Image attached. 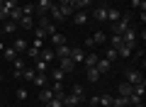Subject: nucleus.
<instances>
[{
	"label": "nucleus",
	"instance_id": "14",
	"mask_svg": "<svg viewBox=\"0 0 146 107\" xmlns=\"http://www.w3.org/2000/svg\"><path fill=\"white\" fill-rule=\"evenodd\" d=\"M12 49H15L17 54H25V51L29 49V44H27V41L22 39V37H17V39H15V44H12Z\"/></svg>",
	"mask_w": 146,
	"mask_h": 107
},
{
	"label": "nucleus",
	"instance_id": "22",
	"mask_svg": "<svg viewBox=\"0 0 146 107\" xmlns=\"http://www.w3.org/2000/svg\"><path fill=\"white\" fill-rule=\"evenodd\" d=\"M54 97V92H51V88H42V92H39V102H44L46 105L49 100Z\"/></svg>",
	"mask_w": 146,
	"mask_h": 107
},
{
	"label": "nucleus",
	"instance_id": "52",
	"mask_svg": "<svg viewBox=\"0 0 146 107\" xmlns=\"http://www.w3.org/2000/svg\"><path fill=\"white\" fill-rule=\"evenodd\" d=\"M0 80H3V76H0Z\"/></svg>",
	"mask_w": 146,
	"mask_h": 107
},
{
	"label": "nucleus",
	"instance_id": "46",
	"mask_svg": "<svg viewBox=\"0 0 146 107\" xmlns=\"http://www.w3.org/2000/svg\"><path fill=\"white\" fill-rule=\"evenodd\" d=\"M71 3H73V0H58L56 5H71Z\"/></svg>",
	"mask_w": 146,
	"mask_h": 107
},
{
	"label": "nucleus",
	"instance_id": "16",
	"mask_svg": "<svg viewBox=\"0 0 146 107\" xmlns=\"http://www.w3.org/2000/svg\"><path fill=\"white\" fill-rule=\"evenodd\" d=\"M90 5H93V0H73V3H71L73 10H88Z\"/></svg>",
	"mask_w": 146,
	"mask_h": 107
},
{
	"label": "nucleus",
	"instance_id": "18",
	"mask_svg": "<svg viewBox=\"0 0 146 107\" xmlns=\"http://www.w3.org/2000/svg\"><path fill=\"white\" fill-rule=\"evenodd\" d=\"M131 92H134V85H131V83H127V80H122L119 83V95H131Z\"/></svg>",
	"mask_w": 146,
	"mask_h": 107
},
{
	"label": "nucleus",
	"instance_id": "1",
	"mask_svg": "<svg viewBox=\"0 0 146 107\" xmlns=\"http://www.w3.org/2000/svg\"><path fill=\"white\" fill-rule=\"evenodd\" d=\"M127 27H131V15H129V12L122 15L117 22H110V32H112V34H122Z\"/></svg>",
	"mask_w": 146,
	"mask_h": 107
},
{
	"label": "nucleus",
	"instance_id": "37",
	"mask_svg": "<svg viewBox=\"0 0 146 107\" xmlns=\"http://www.w3.org/2000/svg\"><path fill=\"white\" fill-rule=\"evenodd\" d=\"M7 20H10V10L5 5H0V22H7Z\"/></svg>",
	"mask_w": 146,
	"mask_h": 107
},
{
	"label": "nucleus",
	"instance_id": "11",
	"mask_svg": "<svg viewBox=\"0 0 146 107\" xmlns=\"http://www.w3.org/2000/svg\"><path fill=\"white\" fill-rule=\"evenodd\" d=\"M71 58L73 63H83V58H85V54H83V49H80V46H76V49H71Z\"/></svg>",
	"mask_w": 146,
	"mask_h": 107
},
{
	"label": "nucleus",
	"instance_id": "50",
	"mask_svg": "<svg viewBox=\"0 0 146 107\" xmlns=\"http://www.w3.org/2000/svg\"><path fill=\"white\" fill-rule=\"evenodd\" d=\"M139 3H146V0H139Z\"/></svg>",
	"mask_w": 146,
	"mask_h": 107
},
{
	"label": "nucleus",
	"instance_id": "17",
	"mask_svg": "<svg viewBox=\"0 0 146 107\" xmlns=\"http://www.w3.org/2000/svg\"><path fill=\"white\" fill-rule=\"evenodd\" d=\"M85 73H88V83H98V80H100V71H98L95 66L85 68Z\"/></svg>",
	"mask_w": 146,
	"mask_h": 107
},
{
	"label": "nucleus",
	"instance_id": "2",
	"mask_svg": "<svg viewBox=\"0 0 146 107\" xmlns=\"http://www.w3.org/2000/svg\"><path fill=\"white\" fill-rule=\"evenodd\" d=\"M36 27H42V29L46 32L49 37L56 34V25H54V20H51L49 15H42V17H39V20H36Z\"/></svg>",
	"mask_w": 146,
	"mask_h": 107
},
{
	"label": "nucleus",
	"instance_id": "21",
	"mask_svg": "<svg viewBox=\"0 0 146 107\" xmlns=\"http://www.w3.org/2000/svg\"><path fill=\"white\" fill-rule=\"evenodd\" d=\"M46 80H49V78H46V73H36L32 83H34L36 88H46Z\"/></svg>",
	"mask_w": 146,
	"mask_h": 107
},
{
	"label": "nucleus",
	"instance_id": "45",
	"mask_svg": "<svg viewBox=\"0 0 146 107\" xmlns=\"http://www.w3.org/2000/svg\"><path fill=\"white\" fill-rule=\"evenodd\" d=\"M85 46H88V49H93V46H95V41H93V37H88V39H85Z\"/></svg>",
	"mask_w": 146,
	"mask_h": 107
},
{
	"label": "nucleus",
	"instance_id": "38",
	"mask_svg": "<svg viewBox=\"0 0 146 107\" xmlns=\"http://www.w3.org/2000/svg\"><path fill=\"white\" fill-rule=\"evenodd\" d=\"M105 39H107V37H105L102 32H95V34H93V41H95V46H98V44H105Z\"/></svg>",
	"mask_w": 146,
	"mask_h": 107
},
{
	"label": "nucleus",
	"instance_id": "36",
	"mask_svg": "<svg viewBox=\"0 0 146 107\" xmlns=\"http://www.w3.org/2000/svg\"><path fill=\"white\" fill-rule=\"evenodd\" d=\"M46 107H63V100H61V97H56V95H54L51 100L46 102Z\"/></svg>",
	"mask_w": 146,
	"mask_h": 107
},
{
	"label": "nucleus",
	"instance_id": "40",
	"mask_svg": "<svg viewBox=\"0 0 146 107\" xmlns=\"http://www.w3.org/2000/svg\"><path fill=\"white\" fill-rule=\"evenodd\" d=\"M22 76H25L27 80H34V76H36V71H34V68H25V71H22Z\"/></svg>",
	"mask_w": 146,
	"mask_h": 107
},
{
	"label": "nucleus",
	"instance_id": "48",
	"mask_svg": "<svg viewBox=\"0 0 146 107\" xmlns=\"http://www.w3.org/2000/svg\"><path fill=\"white\" fill-rule=\"evenodd\" d=\"M68 107H80V105H68Z\"/></svg>",
	"mask_w": 146,
	"mask_h": 107
},
{
	"label": "nucleus",
	"instance_id": "24",
	"mask_svg": "<svg viewBox=\"0 0 146 107\" xmlns=\"http://www.w3.org/2000/svg\"><path fill=\"white\" fill-rule=\"evenodd\" d=\"M34 71H36V73H46V71H49V63L44 61V58H36V63H34Z\"/></svg>",
	"mask_w": 146,
	"mask_h": 107
},
{
	"label": "nucleus",
	"instance_id": "35",
	"mask_svg": "<svg viewBox=\"0 0 146 107\" xmlns=\"http://www.w3.org/2000/svg\"><path fill=\"white\" fill-rule=\"evenodd\" d=\"M51 41H54V46H61V44H66V37L63 34H51Z\"/></svg>",
	"mask_w": 146,
	"mask_h": 107
},
{
	"label": "nucleus",
	"instance_id": "4",
	"mask_svg": "<svg viewBox=\"0 0 146 107\" xmlns=\"http://www.w3.org/2000/svg\"><path fill=\"white\" fill-rule=\"evenodd\" d=\"M124 80H127V83H131V85H136V83L144 80V76H141L136 68H127V71H124Z\"/></svg>",
	"mask_w": 146,
	"mask_h": 107
},
{
	"label": "nucleus",
	"instance_id": "8",
	"mask_svg": "<svg viewBox=\"0 0 146 107\" xmlns=\"http://www.w3.org/2000/svg\"><path fill=\"white\" fill-rule=\"evenodd\" d=\"M49 7H51V0H39V3L34 5V12H36L39 17H42V15H49Z\"/></svg>",
	"mask_w": 146,
	"mask_h": 107
},
{
	"label": "nucleus",
	"instance_id": "15",
	"mask_svg": "<svg viewBox=\"0 0 146 107\" xmlns=\"http://www.w3.org/2000/svg\"><path fill=\"white\" fill-rule=\"evenodd\" d=\"M83 100H85V97H76V95H63V107H68V105H83Z\"/></svg>",
	"mask_w": 146,
	"mask_h": 107
},
{
	"label": "nucleus",
	"instance_id": "31",
	"mask_svg": "<svg viewBox=\"0 0 146 107\" xmlns=\"http://www.w3.org/2000/svg\"><path fill=\"white\" fill-rule=\"evenodd\" d=\"M105 58H107V61H112V63H115L117 58H119V54H117V49H112V46H110V49L105 51Z\"/></svg>",
	"mask_w": 146,
	"mask_h": 107
},
{
	"label": "nucleus",
	"instance_id": "47",
	"mask_svg": "<svg viewBox=\"0 0 146 107\" xmlns=\"http://www.w3.org/2000/svg\"><path fill=\"white\" fill-rule=\"evenodd\" d=\"M134 107H144V102H139V105H134Z\"/></svg>",
	"mask_w": 146,
	"mask_h": 107
},
{
	"label": "nucleus",
	"instance_id": "43",
	"mask_svg": "<svg viewBox=\"0 0 146 107\" xmlns=\"http://www.w3.org/2000/svg\"><path fill=\"white\" fill-rule=\"evenodd\" d=\"M32 46H34V49H44V39H39V37H34V41H32Z\"/></svg>",
	"mask_w": 146,
	"mask_h": 107
},
{
	"label": "nucleus",
	"instance_id": "20",
	"mask_svg": "<svg viewBox=\"0 0 146 107\" xmlns=\"http://www.w3.org/2000/svg\"><path fill=\"white\" fill-rule=\"evenodd\" d=\"M58 58H63V56H71V46L68 44H61V46H56V51H54Z\"/></svg>",
	"mask_w": 146,
	"mask_h": 107
},
{
	"label": "nucleus",
	"instance_id": "29",
	"mask_svg": "<svg viewBox=\"0 0 146 107\" xmlns=\"http://www.w3.org/2000/svg\"><path fill=\"white\" fill-rule=\"evenodd\" d=\"M22 17H25V15H22V7L20 5H17L15 10H10V22H20Z\"/></svg>",
	"mask_w": 146,
	"mask_h": 107
},
{
	"label": "nucleus",
	"instance_id": "42",
	"mask_svg": "<svg viewBox=\"0 0 146 107\" xmlns=\"http://www.w3.org/2000/svg\"><path fill=\"white\" fill-rule=\"evenodd\" d=\"M17 5H20V0H5V7H7V10H15Z\"/></svg>",
	"mask_w": 146,
	"mask_h": 107
},
{
	"label": "nucleus",
	"instance_id": "19",
	"mask_svg": "<svg viewBox=\"0 0 146 107\" xmlns=\"http://www.w3.org/2000/svg\"><path fill=\"white\" fill-rule=\"evenodd\" d=\"M112 97L115 95H95V100H98V105H102V107H112Z\"/></svg>",
	"mask_w": 146,
	"mask_h": 107
},
{
	"label": "nucleus",
	"instance_id": "34",
	"mask_svg": "<svg viewBox=\"0 0 146 107\" xmlns=\"http://www.w3.org/2000/svg\"><path fill=\"white\" fill-rule=\"evenodd\" d=\"M58 7H61V17H63V20H66V17H71L73 12H76L71 5H58Z\"/></svg>",
	"mask_w": 146,
	"mask_h": 107
},
{
	"label": "nucleus",
	"instance_id": "32",
	"mask_svg": "<svg viewBox=\"0 0 146 107\" xmlns=\"http://www.w3.org/2000/svg\"><path fill=\"white\" fill-rule=\"evenodd\" d=\"M39 54H42V49H34V46H29V49L25 51V56H29V58H34V61H36V58H39Z\"/></svg>",
	"mask_w": 146,
	"mask_h": 107
},
{
	"label": "nucleus",
	"instance_id": "33",
	"mask_svg": "<svg viewBox=\"0 0 146 107\" xmlns=\"http://www.w3.org/2000/svg\"><path fill=\"white\" fill-rule=\"evenodd\" d=\"M46 73H51V78H54V80H61V83H63V76H66V73H63L61 68H54V71H46Z\"/></svg>",
	"mask_w": 146,
	"mask_h": 107
},
{
	"label": "nucleus",
	"instance_id": "3",
	"mask_svg": "<svg viewBox=\"0 0 146 107\" xmlns=\"http://www.w3.org/2000/svg\"><path fill=\"white\" fill-rule=\"evenodd\" d=\"M90 20H95V22H102V25H107V5H100V7H95V10L90 12Z\"/></svg>",
	"mask_w": 146,
	"mask_h": 107
},
{
	"label": "nucleus",
	"instance_id": "39",
	"mask_svg": "<svg viewBox=\"0 0 146 107\" xmlns=\"http://www.w3.org/2000/svg\"><path fill=\"white\" fill-rule=\"evenodd\" d=\"M20 7H22V15H25V17L34 15V5H20Z\"/></svg>",
	"mask_w": 146,
	"mask_h": 107
},
{
	"label": "nucleus",
	"instance_id": "26",
	"mask_svg": "<svg viewBox=\"0 0 146 107\" xmlns=\"http://www.w3.org/2000/svg\"><path fill=\"white\" fill-rule=\"evenodd\" d=\"M3 54H5V61H10V63L17 58V51L12 49V46H5V49H3Z\"/></svg>",
	"mask_w": 146,
	"mask_h": 107
},
{
	"label": "nucleus",
	"instance_id": "13",
	"mask_svg": "<svg viewBox=\"0 0 146 107\" xmlns=\"http://www.w3.org/2000/svg\"><path fill=\"white\" fill-rule=\"evenodd\" d=\"M12 68H15V73H12V76H15V78H22V71H25V58L17 56L15 61H12Z\"/></svg>",
	"mask_w": 146,
	"mask_h": 107
},
{
	"label": "nucleus",
	"instance_id": "41",
	"mask_svg": "<svg viewBox=\"0 0 146 107\" xmlns=\"http://www.w3.org/2000/svg\"><path fill=\"white\" fill-rule=\"evenodd\" d=\"M71 95H76V97H85V95H83V88H80V85H73Z\"/></svg>",
	"mask_w": 146,
	"mask_h": 107
},
{
	"label": "nucleus",
	"instance_id": "5",
	"mask_svg": "<svg viewBox=\"0 0 146 107\" xmlns=\"http://www.w3.org/2000/svg\"><path fill=\"white\" fill-rule=\"evenodd\" d=\"M122 41H127V44H136V39H139V32L134 29V27H127L124 32H122Z\"/></svg>",
	"mask_w": 146,
	"mask_h": 107
},
{
	"label": "nucleus",
	"instance_id": "25",
	"mask_svg": "<svg viewBox=\"0 0 146 107\" xmlns=\"http://www.w3.org/2000/svg\"><path fill=\"white\" fill-rule=\"evenodd\" d=\"M49 15H51L56 22H58V20H63V17H61V7H58L56 3H51V7H49Z\"/></svg>",
	"mask_w": 146,
	"mask_h": 107
},
{
	"label": "nucleus",
	"instance_id": "49",
	"mask_svg": "<svg viewBox=\"0 0 146 107\" xmlns=\"http://www.w3.org/2000/svg\"><path fill=\"white\" fill-rule=\"evenodd\" d=\"M0 5H5V0H0Z\"/></svg>",
	"mask_w": 146,
	"mask_h": 107
},
{
	"label": "nucleus",
	"instance_id": "28",
	"mask_svg": "<svg viewBox=\"0 0 146 107\" xmlns=\"http://www.w3.org/2000/svg\"><path fill=\"white\" fill-rule=\"evenodd\" d=\"M98 54H85V58H83V63H85V68H90V66H95L98 63Z\"/></svg>",
	"mask_w": 146,
	"mask_h": 107
},
{
	"label": "nucleus",
	"instance_id": "9",
	"mask_svg": "<svg viewBox=\"0 0 146 107\" xmlns=\"http://www.w3.org/2000/svg\"><path fill=\"white\" fill-rule=\"evenodd\" d=\"M58 68H61L63 73H71L73 68H76V63H73L68 56H63V58H58Z\"/></svg>",
	"mask_w": 146,
	"mask_h": 107
},
{
	"label": "nucleus",
	"instance_id": "7",
	"mask_svg": "<svg viewBox=\"0 0 146 107\" xmlns=\"http://www.w3.org/2000/svg\"><path fill=\"white\" fill-rule=\"evenodd\" d=\"M71 17H73V25H78V27H83L85 22L90 20V15H88V12H85V10H76V12H73Z\"/></svg>",
	"mask_w": 146,
	"mask_h": 107
},
{
	"label": "nucleus",
	"instance_id": "30",
	"mask_svg": "<svg viewBox=\"0 0 146 107\" xmlns=\"http://www.w3.org/2000/svg\"><path fill=\"white\" fill-rule=\"evenodd\" d=\"M12 32H17V22H10V20H7V22H5V27H3V32H0V34H12Z\"/></svg>",
	"mask_w": 146,
	"mask_h": 107
},
{
	"label": "nucleus",
	"instance_id": "6",
	"mask_svg": "<svg viewBox=\"0 0 146 107\" xmlns=\"http://www.w3.org/2000/svg\"><path fill=\"white\" fill-rule=\"evenodd\" d=\"M134 49H136V44H127V41H122V44L117 46V54H119L122 58H129L131 54H134Z\"/></svg>",
	"mask_w": 146,
	"mask_h": 107
},
{
	"label": "nucleus",
	"instance_id": "10",
	"mask_svg": "<svg viewBox=\"0 0 146 107\" xmlns=\"http://www.w3.org/2000/svg\"><path fill=\"white\" fill-rule=\"evenodd\" d=\"M95 68H98V71L100 73H110V71H112V61H107V58H98V63H95Z\"/></svg>",
	"mask_w": 146,
	"mask_h": 107
},
{
	"label": "nucleus",
	"instance_id": "44",
	"mask_svg": "<svg viewBox=\"0 0 146 107\" xmlns=\"http://www.w3.org/2000/svg\"><path fill=\"white\" fill-rule=\"evenodd\" d=\"M17 100H27V90H25V88L17 90Z\"/></svg>",
	"mask_w": 146,
	"mask_h": 107
},
{
	"label": "nucleus",
	"instance_id": "23",
	"mask_svg": "<svg viewBox=\"0 0 146 107\" xmlns=\"http://www.w3.org/2000/svg\"><path fill=\"white\" fill-rule=\"evenodd\" d=\"M119 17H122L119 10H115V7H107V25H110V22H117Z\"/></svg>",
	"mask_w": 146,
	"mask_h": 107
},
{
	"label": "nucleus",
	"instance_id": "12",
	"mask_svg": "<svg viewBox=\"0 0 146 107\" xmlns=\"http://www.w3.org/2000/svg\"><path fill=\"white\" fill-rule=\"evenodd\" d=\"M17 29H25V32H32V29H34V20H32V17H22V20L17 22Z\"/></svg>",
	"mask_w": 146,
	"mask_h": 107
},
{
	"label": "nucleus",
	"instance_id": "51",
	"mask_svg": "<svg viewBox=\"0 0 146 107\" xmlns=\"http://www.w3.org/2000/svg\"><path fill=\"white\" fill-rule=\"evenodd\" d=\"M122 107H129V105H122Z\"/></svg>",
	"mask_w": 146,
	"mask_h": 107
},
{
	"label": "nucleus",
	"instance_id": "27",
	"mask_svg": "<svg viewBox=\"0 0 146 107\" xmlns=\"http://www.w3.org/2000/svg\"><path fill=\"white\" fill-rule=\"evenodd\" d=\"M39 58H44L46 63H51L54 58H56V54H54L51 49H42V54H39Z\"/></svg>",
	"mask_w": 146,
	"mask_h": 107
}]
</instances>
